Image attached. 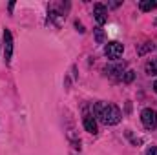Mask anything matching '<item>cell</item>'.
Listing matches in <instances>:
<instances>
[{"label": "cell", "mask_w": 157, "mask_h": 155, "mask_svg": "<svg viewBox=\"0 0 157 155\" xmlns=\"http://www.w3.org/2000/svg\"><path fill=\"white\" fill-rule=\"evenodd\" d=\"M139 7H141V11H152V9H155V7H157V2H152V0H143V2L139 4Z\"/></svg>", "instance_id": "obj_8"}, {"label": "cell", "mask_w": 157, "mask_h": 155, "mask_svg": "<svg viewBox=\"0 0 157 155\" xmlns=\"http://www.w3.org/2000/svg\"><path fill=\"white\" fill-rule=\"evenodd\" d=\"M95 40H97L99 44H102V42H104V31H102L101 28H97V29H95Z\"/></svg>", "instance_id": "obj_10"}, {"label": "cell", "mask_w": 157, "mask_h": 155, "mask_svg": "<svg viewBox=\"0 0 157 155\" xmlns=\"http://www.w3.org/2000/svg\"><path fill=\"white\" fill-rule=\"evenodd\" d=\"M144 70H146L148 75H157V59H152L150 62H146Z\"/></svg>", "instance_id": "obj_7"}, {"label": "cell", "mask_w": 157, "mask_h": 155, "mask_svg": "<svg viewBox=\"0 0 157 155\" xmlns=\"http://www.w3.org/2000/svg\"><path fill=\"white\" fill-rule=\"evenodd\" d=\"M11 55H13V35L9 29H4V57L6 62H11Z\"/></svg>", "instance_id": "obj_4"}, {"label": "cell", "mask_w": 157, "mask_h": 155, "mask_svg": "<svg viewBox=\"0 0 157 155\" xmlns=\"http://www.w3.org/2000/svg\"><path fill=\"white\" fill-rule=\"evenodd\" d=\"M150 49H154V44H150V42H148L146 46L139 47V51H137V53H139V55H144V53H146V51H150Z\"/></svg>", "instance_id": "obj_12"}, {"label": "cell", "mask_w": 157, "mask_h": 155, "mask_svg": "<svg viewBox=\"0 0 157 155\" xmlns=\"http://www.w3.org/2000/svg\"><path fill=\"white\" fill-rule=\"evenodd\" d=\"M141 122L146 130H155L157 128V112L152 108H144L141 112Z\"/></svg>", "instance_id": "obj_2"}, {"label": "cell", "mask_w": 157, "mask_h": 155, "mask_svg": "<svg viewBox=\"0 0 157 155\" xmlns=\"http://www.w3.org/2000/svg\"><path fill=\"white\" fill-rule=\"evenodd\" d=\"M93 113L95 117L102 122V124H106V126H115L121 122V110H119L115 104H112V102H97L95 106H93Z\"/></svg>", "instance_id": "obj_1"}, {"label": "cell", "mask_w": 157, "mask_h": 155, "mask_svg": "<svg viewBox=\"0 0 157 155\" xmlns=\"http://www.w3.org/2000/svg\"><path fill=\"white\" fill-rule=\"evenodd\" d=\"M122 51H124V46L121 42H108L106 47H104V55L110 60H117L119 57L122 55Z\"/></svg>", "instance_id": "obj_3"}, {"label": "cell", "mask_w": 157, "mask_h": 155, "mask_svg": "<svg viewBox=\"0 0 157 155\" xmlns=\"http://www.w3.org/2000/svg\"><path fill=\"white\" fill-rule=\"evenodd\" d=\"M154 89H155V93H157V80L154 82Z\"/></svg>", "instance_id": "obj_14"}, {"label": "cell", "mask_w": 157, "mask_h": 155, "mask_svg": "<svg viewBox=\"0 0 157 155\" xmlns=\"http://www.w3.org/2000/svg\"><path fill=\"white\" fill-rule=\"evenodd\" d=\"M93 15H95V20H97L101 26L108 22V9H106V6H104V4L97 2V4L93 6Z\"/></svg>", "instance_id": "obj_5"}, {"label": "cell", "mask_w": 157, "mask_h": 155, "mask_svg": "<svg viewBox=\"0 0 157 155\" xmlns=\"http://www.w3.org/2000/svg\"><path fill=\"white\" fill-rule=\"evenodd\" d=\"M84 128H86V131H90V133H93V135L97 133V120L90 115V113L84 115Z\"/></svg>", "instance_id": "obj_6"}, {"label": "cell", "mask_w": 157, "mask_h": 155, "mask_svg": "<svg viewBox=\"0 0 157 155\" xmlns=\"http://www.w3.org/2000/svg\"><path fill=\"white\" fill-rule=\"evenodd\" d=\"M106 71H110V75H117V77L122 78V66H115V68H106Z\"/></svg>", "instance_id": "obj_9"}, {"label": "cell", "mask_w": 157, "mask_h": 155, "mask_svg": "<svg viewBox=\"0 0 157 155\" xmlns=\"http://www.w3.org/2000/svg\"><path fill=\"white\" fill-rule=\"evenodd\" d=\"M133 77H135V71H132V70H128V71H126V75H124V78H122V80H124V82L128 84V82H132V80H133Z\"/></svg>", "instance_id": "obj_11"}, {"label": "cell", "mask_w": 157, "mask_h": 155, "mask_svg": "<svg viewBox=\"0 0 157 155\" xmlns=\"http://www.w3.org/2000/svg\"><path fill=\"white\" fill-rule=\"evenodd\" d=\"M144 153L146 155H157V146H148Z\"/></svg>", "instance_id": "obj_13"}]
</instances>
